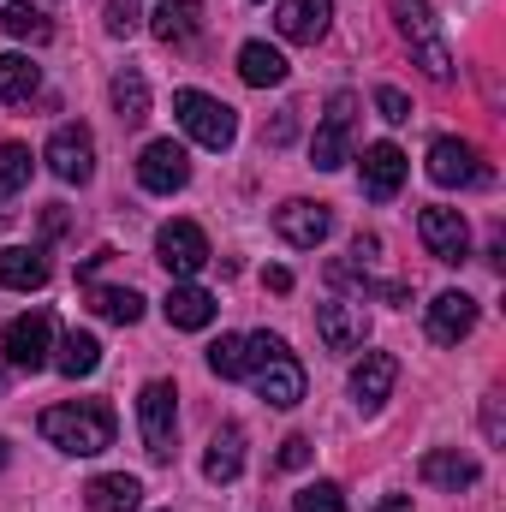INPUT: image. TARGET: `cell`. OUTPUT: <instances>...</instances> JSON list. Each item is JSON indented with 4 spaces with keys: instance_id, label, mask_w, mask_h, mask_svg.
<instances>
[{
    "instance_id": "1",
    "label": "cell",
    "mask_w": 506,
    "mask_h": 512,
    "mask_svg": "<svg viewBox=\"0 0 506 512\" xmlns=\"http://www.w3.org/2000/svg\"><path fill=\"white\" fill-rule=\"evenodd\" d=\"M42 435L60 447V453H78V459H96L114 447V411L102 399H72V405H48L42 411Z\"/></svg>"
},
{
    "instance_id": "2",
    "label": "cell",
    "mask_w": 506,
    "mask_h": 512,
    "mask_svg": "<svg viewBox=\"0 0 506 512\" xmlns=\"http://www.w3.org/2000/svg\"><path fill=\"white\" fill-rule=\"evenodd\" d=\"M387 6H393V24H399V36L417 48V66H423V78H429V84H447V78H453V54H447V42H441V24H435L429 0H387Z\"/></svg>"
},
{
    "instance_id": "3",
    "label": "cell",
    "mask_w": 506,
    "mask_h": 512,
    "mask_svg": "<svg viewBox=\"0 0 506 512\" xmlns=\"http://www.w3.org/2000/svg\"><path fill=\"white\" fill-rule=\"evenodd\" d=\"M0 352H6V364L12 370H48L54 364V316L48 310H30V316H12L6 322V340H0Z\"/></svg>"
},
{
    "instance_id": "4",
    "label": "cell",
    "mask_w": 506,
    "mask_h": 512,
    "mask_svg": "<svg viewBox=\"0 0 506 512\" xmlns=\"http://www.w3.org/2000/svg\"><path fill=\"white\" fill-rule=\"evenodd\" d=\"M173 114H179V126L191 131L203 149H227V143L239 137L233 108H227V102H215V96H203V90H179V96H173Z\"/></svg>"
},
{
    "instance_id": "5",
    "label": "cell",
    "mask_w": 506,
    "mask_h": 512,
    "mask_svg": "<svg viewBox=\"0 0 506 512\" xmlns=\"http://www.w3.org/2000/svg\"><path fill=\"white\" fill-rule=\"evenodd\" d=\"M137 429H143L149 459H173V429H179V393H173V382H149L137 393Z\"/></svg>"
},
{
    "instance_id": "6",
    "label": "cell",
    "mask_w": 506,
    "mask_h": 512,
    "mask_svg": "<svg viewBox=\"0 0 506 512\" xmlns=\"http://www.w3.org/2000/svg\"><path fill=\"white\" fill-rule=\"evenodd\" d=\"M417 233H423V251L435 256V262H453L459 268L471 256V221L459 209H447V203H429L417 215Z\"/></svg>"
},
{
    "instance_id": "7",
    "label": "cell",
    "mask_w": 506,
    "mask_h": 512,
    "mask_svg": "<svg viewBox=\"0 0 506 512\" xmlns=\"http://www.w3.org/2000/svg\"><path fill=\"white\" fill-rule=\"evenodd\" d=\"M352 120H358V96H352V90H340V96L328 102V114H322L316 143H310V155H316V167H322V173H334V167H346V161H352Z\"/></svg>"
},
{
    "instance_id": "8",
    "label": "cell",
    "mask_w": 506,
    "mask_h": 512,
    "mask_svg": "<svg viewBox=\"0 0 506 512\" xmlns=\"http://www.w3.org/2000/svg\"><path fill=\"white\" fill-rule=\"evenodd\" d=\"M429 179L441 185V191H465V185H489V167H483V155L465 143V137H435L429 143Z\"/></svg>"
},
{
    "instance_id": "9",
    "label": "cell",
    "mask_w": 506,
    "mask_h": 512,
    "mask_svg": "<svg viewBox=\"0 0 506 512\" xmlns=\"http://www.w3.org/2000/svg\"><path fill=\"white\" fill-rule=\"evenodd\" d=\"M185 179H191V155H185L173 137H155V143L137 155V185H143V191L173 197V191H185Z\"/></svg>"
},
{
    "instance_id": "10",
    "label": "cell",
    "mask_w": 506,
    "mask_h": 512,
    "mask_svg": "<svg viewBox=\"0 0 506 512\" xmlns=\"http://www.w3.org/2000/svg\"><path fill=\"white\" fill-rule=\"evenodd\" d=\"M155 256H161V268H167L173 280H191V274L209 262V239H203L197 221H167V227L155 233Z\"/></svg>"
},
{
    "instance_id": "11",
    "label": "cell",
    "mask_w": 506,
    "mask_h": 512,
    "mask_svg": "<svg viewBox=\"0 0 506 512\" xmlns=\"http://www.w3.org/2000/svg\"><path fill=\"white\" fill-rule=\"evenodd\" d=\"M42 161H48V173H54V179H66V185H84V179L96 173V137H90L84 126H60L54 137H48Z\"/></svg>"
},
{
    "instance_id": "12",
    "label": "cell",
    "mask_w": 506,
    "mask_h": 512,
    "mask_svg": "<svg viewBox=\"0 0 506 512\" xmlns=\"http://www.w3.org/2000/svg\"><path fill=\"white\" fill-rule=\"evenodd\" d=\"M328 227H334L328 203H304V197H292V203L274 209V233H280L292 251H316V245L328 239Z\"/></svg>"
},
{
    "instance_id": "13",
    "label": "cell",
    "mask_w": 506,
    "mask_h": 512,
    "mask_svg": "<svg viewBox=\"0 0 506 512\" xmlns=\"http://www.w3.org/2000/svg\"><path fill=\"white\" fill-rule=\"evenodd\" d=\"M316 334H322V346H328V352H358V346L370 340V316H364V304L334 298V304H322V310H316Z\"/></svg>"
},
{
    "instance_id": "14",
    "label": "cell",
    "mask_w": 506,
    "mask_h": 512,
    "mask_svg": "<svg viewBox=\"0 0 506 512\" xmlns=\"http://www.w3.org/2000/svg\"><path fill=\"white\" fill-rule=\"evenodd\" d=\"M358 173H364V197L370 203H393L399 185H405V155L393 143H370L364 161H358Z\"/></svg>"
},
{
    "instance_id": "15",
    "label": "cell",
    "mask_w": 506,
    "mask_h": 512,
    "mask_svg": "<svg viewBox=\"0 0 506 512\" xmlns=\"http://www.w3.org/2000/svg\"><path fill=\"white\" fill-rule=\"evenodd\" d=\"M471 328H477V298L441 292V298L429 304V340H435V346H459Z\"/></svg>"
},
{
    "instance_id": "16",
    "label": "cell",
    "mask_w": 506,
    "mask_h": 512,
    "mask_svg": "<svg viewBox=\"0 0 506 512\" xmlns=\"http://www.w3.org/2000/svg\"><path fill=\"white\" fill-rule=\"evenodd\" d=\"M251 376H256V393H262L268 405H280V411H292V405L304 399V370H298V358H292V352L268 358V364L251 370Z\"/></svg>"
},
{
    "instance_id": "17",
    "label": "cell",
    "mask_w": 506,
    "mask_h": 512,
    "mask_svg": "<svg viewBox=\"0 0 506 512\" xmlns=\"http://www.w3.org/2000/svg\"><path fill=\"white\" fill-rule=\"evenodd\" d=\"M423 483L429 489H447V495H459V489H471L477 483V459L471 453H459V447H435V453H423Z\"/></svg>"
},
{
    "instance_id": "18",
    "label": "cell",
    "mask_w": 506,
    "mask_h": 512,
    "mask_svg": "<svg viewBox=\"0 0 506 512\" xmlns=\"http://www.w3.org/2000/svg\"><path fill=\"white\" fill-rule=\"evenodd\" d=\"M393 382H399V358L393 352H364V364L352 370V399L364 411H376L381 399L393 393Z\"/></svg>"
},
{
    "instance_id": "19",
    "label": "cell",
    "mask_w": 506,
    "mask_h": 512,
    "mask_svg": "<svg viewBox=\"0 0 506 512\" xmlns=\"http://www.w3.org/2000/svg\"><path fill=\"white\" fill-rule=\"evenodd\" d=\"M161 310H167V322H173V328L197 334V328H209V322H215V310H221V304H215V292H203V286H173Z\"/></svg>"
},
{
    "instance_id": "20",
    "label": "cell",
    "mask_w": 506,
    "mask_h": 512,
    "mask_svg": "<svg viewBox=\"0 0 506 512\" xmlns=\"http://www.w3.org/2000/svg\"><path fill=\"white\" fill-rule=\"evenodd\" d=\"M239 471H245V429L227 423V429H215V441H209V453H203V477H209V483H233Z\"/></svg>"
},
{
    "instance_id": "21",
    "label": "cell",
    "mask_w": 506,
    "mask_h": 512,
    "mask_svg": "<svg viewBox=\"0 0 506 512\" xmlns=\"http://www.w3.org/2000/svg\"><path fill=\"white\" fill-rule=\"evenodd\" d=\"M328 18H334V0H286L274 24H280L286 42H316L328 30Z\"/></svg>"
},
{
    "instance_id": "22",
    "label": "cell",
    "mask_w": 506,
    "mask_h": 512,
    "mask_svg": "<svg viewBox=\"0 0 506 512\" xmlns=\"http://www.w3.org/2000/svg\"><path fill=\"white\" fill-rule=\"evenodd\" d=\"M149 30H155L161 42H191V36L203 30V6H197V0H161V6L149 12Z\"/></svg>"
},
{
    "instance_id": "23",
    "label": "cell",
    "mask_w": 506,
    "mask_h": 512,
    "mask_svg": "<svg viewBox=\"0 0 506 512\" xmlns=\"http://www.w3.org/2000/svg\"><path fill=\"white\" fill-rule=\"evenodd\" d=\"M0 286H12V292H36V286H48V256L24 251V245H6V251H0Z\"/></svg>"
},
{
    "instance_id": "24",
    "label": "cell",
    "mask_w": 506,
    "mask_h": 512,
    "mask_svg": "<svg viewBox=\"0 0 506 512\" xmlns=\"http://www.w3.org/2000/svg\"><path fill=\"white\" fill-rule=\"evenodd\" d=\"M84 501H90V512H137L143 483L126 477V471H114V477H96V483L84 489Z\"/></svg>"
},
{
    "instance_id": "25",
    "label": "cell",
    "mask_w": 506,
    "mask_h": 512,
    "mask_svg": "<svg viewBox=\"0 0 506 512\" xmlns=\"http://www.w3.org/2000/svg\"><path fill=\"white\" fill-rule=\"evenodd\" d=\"M239 78L251 90H268V84H286V54L268 48V42H245L239 48Z\"/></svg>"
},
{
    "instance_id": "26",
    "label": "cell",
    "mask_w": 506,
    "mask_h": 512,
    "mask_svg": "<svg viewBox=\"0 0 506 512\" xmlns=\"http://www.w3.org/2000/svg\"><path fill=\"white\" fill-rule=\"evenodd\" d=\"M96 364H102V340L96 334H84V328H72L66 340H60V358H54V370L60 376H96Z\"/></svg>"
},
{
    "instance_id": "27",
    "label": "cell",
    "mask_w": 506,
    "mask_h": 512,
    "mask_svg": "<svg viewBox=\"0 0 506 512\" xmlns=\"http://www.w3.org/2000/svg\"><path fill=\"white\" fill-rule=\"evenodd\" d=\"M114 114H120V126H143L149 120V84H143V72H120L114 78Z\"/></svg>"
},
{
    "instance_id": "28",
    "label": "cell",
    "mask_w": 506,
    "mask_h": 512,
    "mask_svg": "<svg viewBox=\"0 0 506 512\" xmlns=\"http://www.w3.org/2000/svg\"><path fill=\"white\" fill-rule=\"evenodd\" d=\"M90 310L108 316V322H120V328H131V322L143 316V298H137L131 286H90Z\"/></svg>"
},
{
    "instance_id": "29",
    "label": "cell",
    "mask_w": 506,
    "mask_h": 512,
    "mask_svg": "<svg viewBox=\"0 0 506 512\" xmlns=\"http://www.w3.org/2000/svg\"><path fill=\"white\" fill-rule=\"evenodd\" d=\"M0 24H6V36H18V42H48V36H54V18H48L42 6H30V0H12Z\"/></svg>"
},
{
    "instance_id": "30",
    "label": "cell",
    "mask_w": 506,
    "mask_h": 512,
    "mask_svg": "<svg viewBox=\"0 0 506 512\" xmlns=\"http://www.w3.org/2000/svg\"><path fill=\"white\" fill-rule=\"evenodd\" d=\"M42 84V72L24 54H0V102H30Z\"/></svg>"
},
{
    "instance_id": "31",
    "label": "cell",
    "mask_w": 506,
    "mask_h": 512,
    "mask_svg": "<svg viewBox=\"0 0 506 512\" xmlns=\"http://www.w3.org/2000/svg\"><path fill=\"white\" fill-rule=\"evenodd\" d=\"M209 370H215L221 382H239V376H251V352H245V334H221V340L209 346Z\"/></svg>"
},
{
    "instance_id": "32",
    "label": "cell",
    "mask_w": 506,
    "mask_h": 512,
    "mask_svg": "<svg viewBox=\"0 0 506 512\" xmlns=\"http://www.w3.org/2000/svg\"><path fill=\"white\" fill-rule=\"evenodd\" d=\"M24 185H30V149L0 143V191H24Z\"/></svg>"
},
{
    "instance_id": "33",
    "label": "cell",
    "mask_w": 506,
    "mask_h": 512,
    "mask_svg": "<svg viewBox=\"0 0 506 512\" xmlns=\"http://www.w3.org/2000/svg\"><path fill=\"white\" fill-rule=\"evenodd\" d=\"M292 512H346V495H340V483H310Z\"/></svg>"
},
{
    "instance_id": "34",
    "label": "cell",
    "mask_w": 506,
    "mask_h": 512,
    "mask_svg": "<svg viewBox=\"0 0 506 512\" xmlns=\"http://www.w3.org/2000/svg\"><path fill=\"white\" fill-rule=\"evenodd\" d=\"M376 108H381L387 126H405V120H411V102H405V90H393V84H381L376 90Z\"/></svg>"
},
{
    "instance_id": "35",
    "label": "cell",
    "mask_w": 506,
    "mask_h": 512,
    "mask_svg": "<svg viewBox=\"0 0 506 512\" xmlns=\"http://www.w3.org/2000/svg\"><path fill=\"white\" fill-rule=\"evenodd\" d=\"M310 465V441L304 435H286L280 441V471H304Z\"/></svg>"
},
{
    "instance_id": "36",
    "label": "cell",
    "mask_w": 506,
    "mask_h": 512,
    "mask_svg": "<svg viewBox=\"0 0 506 512\" xmlns=\"http://www.w3.org/2000/svg\"><path fill=\"white\" fill-rule=\"evenodd\" d=\"M108 30H114V36H131V30H137V6H131V0H108Z\"/></svg>"
},
{
    "instance_id": "37",
    "label": "cell",
    "mask_w": 506,
    "mask_h": 512,
    "mask_svg": "<svg viewBox=\"0 0 506 512\" xmlns=\"http://www.w3.org/2000/svg\"><path fill=\"white\" fill-rule=\"evenodd\" d=\"M292 137H298V108H280V120L268 126V143L280 149V143H292Z\"/></svg>"
},
{
    "instance_id": "38",
    "label": "cell",
    "mask_w": 506,
    "mask_h": 512,
    "mask_svg": "<svg viewBox=\"0 0 506 512\" xmlns=\"http://www.w3.org/2000/svg\"><path fill=\"white\" fill-rule=\"evenodd\" d=\"M352 256H364V262H370V256H381V239H376V233H358V245H352Z\"/></svg>"
},
{
    "instance_id": "39",
    "label": "cell",
    "mask_w": 506,
    "mask_h": 512,
    "mask_svg": "<svg viewBox=\"0 0 506 512\" xmlns=\"http://www.w3.org/2000/svg\"><path fill=\"white\" fill-rule=\"evenodd\" d=\"M42 227H48V233H66V209H60V203H48V215H42Z\"/></svg>"
},
{
    "instance_id": "40",
    "label": "cell",
    "mask_w": 506,
    "mask_h": 512,
    "mask_svg": "<svg viewBox=\"0 0 506 512\" xmlns=\"http://www.w3.org/2000/svg\"><path fill=\"white\" fill-rule=\"evenodd\" d=\"M262 280H268V286H274V292H292V274H286V268H268V274H262Z\"/></svg>"
},
{
    "instance_id": "41",
    "label": "cell",
    "mask_w": 506,
    "mask_h": 512,
    "mask_svg": "<svg viewBox=\"0 0 506 512\" xmlns=\"http://www.w3.org/2000/svg\"><path fill=\"white\" fill-rule=\"evenodd\" d=\"M376 512H411V495H387Z\"/></svg>"
},
{
    "instance_id": "42",
    "label": "cell",
    "mask_w": 506,
    "mask_h": 512,
    "mask_svg": "<svg viewBox=\"0 0 506 512\" xmlns=\"http://www.w3.org/2000/svg\"><path fill=\"white\" fill-rule=\"evenodd\" d=\"M0 465H6V441H0Z\"/></svg>"
},
{
    "instance_id": "43",
    "label": "cell",
    "mask_w": 506,
    "mask_h": 512,
    "mask_svg": "<svg viewBox=\"0 0 506 512\" xmlns=\"http://www.w3.org/2000/svg\"><path fill=\"white\" fill-rule=\"evenodd\" d=\"M0 387H6V376H0Z\"/></svg>"
}]
</instances>
